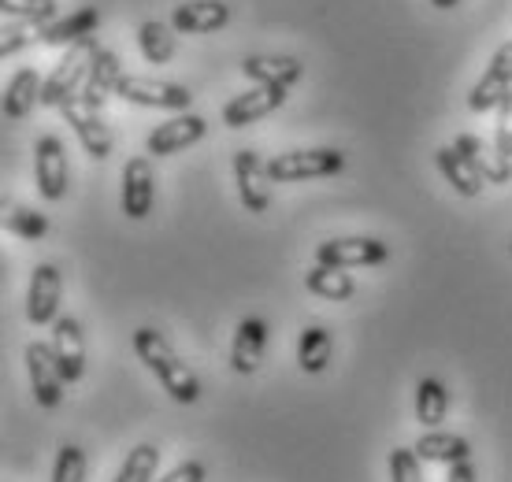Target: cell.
<instances>
[{
    "instance_id": "obj_21",
    "label": "cell",
    "mask_w": 512,
    "mask_h": 482,
    "mask_svg": "<svg viewBox=\"0 0 512 482\" xmlns=\"http://www.w3.org/2000/svg\"><path fill=\"white\" fill-rule=\"evenodd\" d=\"M41 75L38 67H19L12 78H8V89H4V119L8 123H23L26 115L34 112V104H41Z\"/></svg>"
},
{
    "instance_id": "obj_36",
    "label": "cell",
    "mask_w": 512,
    "mask_h": 482,
    "mask_svg": "<svg viewBox=\"0 0 512 482\" xmlns=\"http://www.w3.org/2000/svg\"><path fill=\"white\" fill-rule=\"evenodd\" d=\"M446 482H475V468H472V460H461V464H449Z\"/></svg>"
},
{
    "instance_id": "obj_33",
    "label": "cell",
    "mask_w": 512,
    "mask_h": 482,
    "mask_svg": "<svg viewBox=\"0 0 512 482\" xmlns=\"http://www.w3.org/2000/svg\"><path fill=\"white\" fill-rule=\"evenodd\" d=\"M34 38H41L38 23H26V19H8V23H4V34H0V56H15V52H23Z\"/></svg>"
},
{
    "instance_id": "obj_8",
    "label": "cell",
    "mask_w": 512,
    "mask_h": 482,
    "mask_svg": "<svg viewBox=\"0 0 512 482\" xmlns=\"http://www.w3.org/2000/svg\"><path fill=\"white\" fill-rule=\"evenodd\" d=\"M34 182L45 201H64L67 182H71V167H67V149L56 134H45L34 145Z\"/></svg>"
},
{
    "instance_id": "obj_23",
    "label": "cell",
    "mask_w": 512,
    "mask_h": 482,
    "mask_svg": "<svg viewBox=\"0 0 512 482\" xmlns=\"http://www.w3.org/2000/svg\"><path fill=\"white\" fill-rule=\"evenodd\" d=\"M416 457L427 460V464H461V460H472V445L461 434H446V431H427L416 438Z\"/></svg>"
},
{
    "instance_id": "obj_24",
    "label": "cell",
    "mask_w": 512,
    "mask_h": 482,
    "mask_svg": "<svg viewBox=\"0 0 512 482\" xmlns=\"http://www.w3.org/2000/svg\"><path fill=\"white\" fill-rule=\"evenodd\" d=\"M305 290L323 297V301H349L357 293V282L346 267H331V264H316L308 267L305 275Z\"/></svg>"
},
{
    "instance_id": "obj_5",
    "label": "cell",
    "mask_w": 512,
    "mask_h": 482,
    "mask_svg": "<svg viewBox=\"0 0 512 482\" xmlns=\"http://www.w3.org/2000/svg\"><path fill=\"white\" fill-rule=\"evenodd\" d=\"M60 115H64L67 127L75 130L78 145L86 149V156H90V160H108V156H112V145H116V138H112L108 123H104L101 108H90L82 97H71V101L60 104Z\"/></svg>"
},
{
    "instance_id": "obj_11",
    "label": "cell",
    "mask_w": 512,
    "mask_h": 482,
    "mask_svg": "<svg viewBox=\"0 0 512 482\" xmlns=\"http://www.w3.org/2000/svg\"><path fill=\"white\" fill-rule=\"evenodd\" d=\"M509 93H512V41L494 52V60H490L487 71L479 75V82H475L472 93H468V108L479 115L498 112V104L505 101Z\"/></svg>"
},
{
    "instance_id": "obj_3",
    "label": "cell",
    "mask_w": 512,
    "mask_h": 482,
    "mask_svg": "<svg viewBox=\"0 0 512 482\" xmlns=\"http://www.w3.org/2000/svg\"><path fill=\"white\" fill-rule=\"evenodd\" d=\"M346 167V153L338 149H294L268 160L271 182H308V178H331Z\"/></svg>"
},
{
    "instance_id": "obj_38",
    "label": "cell",
    "mask_w": 512,
    "mask_h": 482,
    "mask_svg": "<svg viewBox=\"0 0 512 482\" xmlns=\"http://www.w3.org/2000/svg\"><path fill=\"white\" fill-rule=\"evenodd\" d=\"M509 249H512V245H509Z\"/></svg>"
},
{
    "instance_id": "obj_20",
    "label": "cell",
    "mask_w": 512,
    "mask_h": 482,
    "mask_svg": "<svg viewBox=\"0 0 512 482\" xmlns=\"http://www.w3.org/2000/svg\"><path fill=\"white\" fill-rule=\"evenodd\" d=\"M242 75L256 86H294L305 78V64L294 56H249L242 60Z\"/></svg>"
},
{
    "instance_id": "obj_6",
    "label": "cell",
    "mask_w": 512,
    "mask_h": 482,
    "mask_svg": "<svg viewBox=\"0 0 512 482\" xmlns=\"http://www.w3.org/2000/svg\"><path fill=\"white\" fill-rule=\"evenodd\" d=\"M26 375H30V390H34V401L41 408H60L64 401V371H60V360L52 353V342H30L26 345Z\"/></svg>"
},
{
    "instance_id": "obj_30",
    "label": "cell",
    "mask_w": 512,
    "mask_h": 482,
    "mask_svg": "<svg viewBox=\"0 0 512 482\" xmlns=\"http://www.w3.org/2000/svg\"><path fill=\"white\" fill-rule=\"evenodd\" d=\"M156 468H160V449L156 445H138L123 460L116 482H156Z\"/></svg>"
},
{
    "instance_id": "obj_16",
    "label": "cell",
    "mask_w": 512,
    "mask_h": 482,
    "mask_svg": "<svg viewBox=\"0 0 512 482\" xmlns=\"http://www.w3.org/2000/svg\"><path fill=\"white\" fill-rule=\"evenodd\" d=\"M231 23V8L223 0H186L171 12V26L179 34H216Z\"/></svg>"
},
{
    "instance_id": "obj_18",
    "label": "cell",
    "mask_w": 512,
    "mask_h": 482,
    "mask_svg": "<svg viewBox=\"0 0 512 482\" xmlns=\"http://www.w3.org/2000/svg\"><path fill=\"white\" fill-rule=\"evenodd\" d=\"M119 78H123V64H119V56L112 49H97L93 56L90 71H86V82H82V101L90 104V108H104L108 97H116V86Z\"/></svg>"
},
{
    "instance_id": "obj_2",
    "label": "cell",
    "mask_w": 512,
    "mask_h": 482,
    "mask_svg": "<svg viewBox=\"0 0 512 482\" xmlns=\"http://www.w3.org/2000/svg\"><path fill=\"white\" fill-rule=\"evenodd\" d=\"M97 49H101L97 38L67 49V56L52 67V75L45 78V86H41V108H60L64 101H71V97L82 93V82H86V71H90Z\"/></svg>"
},
{
    "instance_id": "obj_37",
    "label": "cell",
    "mask_w": 512,
    "mask_h": 482,
    "mask_svg": "<svg viewBox=\"0 0 512 482\" xmlns=\"http://www.w3.org/2000/svg\"><path fill=\"white\" fill-rule=\"evenodd\" d=\"M431 4H435V8H442V12H449V8H457L461 0H431Z\"/></svg>"
},
{
    "instance_id": "obj_14",
    "label": "cell",
    "mask_w": 512,
    "mask_h": 482,
    "mask_svg": "<svg viewBox=\"0 0 512 482\" xmlns=\"http://www.w3.org/2000/svg\"><path fill=\"white\" fill-rule=\"evenodd\" d=\"M156 204V171L149 156H134L123 167V216L127 219H145Z\"/></svg>"
},
{
    "instance_id": "obj_34",
    "label": "cell",
    "mask_w": 512,
    "mask_h": 482,
    "mask_svg": "<svg viewBox=\"0 0 512 482\" xmlns=\"http://www.w3.org/2000/svg\"><path fill=\"white\" fill-rule=\"evenodd\" d=\"M390 482H423V468L416 449H394L390 453Z\"/></svg>"
},
{
    "instance_id": "obj_32",
    "label": "cell",
    "mask_w": 512,
    "mask_h": 482,
    "mask_svg": "<svg viewBox=\"0 0 512 482\" xmlns=\"http://www.w3.org/2000/svg\"><path fill=\"white\" fill-rule=\"evenodd\" d=\"M52 482H86V453L78 445H60L52 464Z\"/></svg>"
},
{
    "instance_id": "obj_17",
    "label": "cell",
    "mask_w": 512,
    "mask_h": 482,
    "mask_svg": "<svg viewBox=\"0 0 512 482\" xmlns=\"http://www.w3.org/2000/svg\"><path fill=\"white\" fill-rule=\"evenodd\" d=\"M264 349H268V323L264 319H242L234 330L231 342V368L238 375H253L264 364Z\"/></svg>"
},
{
    "instance_id": "obj_19",
    "label": "cell",
    "mask_w": 512,
    "mask_h": 482,
    "mask_svg": "<svg viewBox=\"0 0 512 482\" xmlns=\"http://www.w3.org/2000/svg\"><path fill=\"white\" fill-rule=\"evenodd\" d=\"M97 26H101V12H97V8H78V12L56 19V23L41 26L38 41H45L52 49H71V45L90 41L93 34H97Z\"/></svg>"
},
{
    "instance_id": "obj_13",
    "label": "cell",
    "mask_w": 512,
    "mask_h": 482,
    "mask_svg": "<svg viewBox=\"0 0 512 482\" xmlns=\"http://www.w3.org/2000/svg\"><path fill=\"white\" fill-rule=\"evenodd\" d=\"M205 134H208V123L201 119V115L179 112L175 119L160 123V127L145 138V153H149V156H175V153H182V149L197 145Z\"/></svg>"
},
{
    "instance_id": "obj_35",
    "label": "cell",
    "mask_w": 512,
    "mask_h": 482,
    "mask_svg": "<svg viewBox=\"0 0 512 482\" xmlns=\"http://www.w3.org/2000/svg\"><path fill=\"white\" fill-rule=\"evenodd\" d=\"M208 479V468L201 464V460H186V464H179V468H171L164 475V479L156 482H205Z\"/></svg>"
},
{
    "instance_id": "obj_12",
    "label": "cell",
    "mask_w": 512,
    "mask_h": 482,
    "mask_svg": "<svg viewBox=\"0 0 512 482\" xmlns=\"http://www.w3.org/2000/svg\"><path fill=\"white\" fill-rule=\"evenodd\" d=\"M282 104H286V86L245 89V93H238L234 101L223 104V127H231V130L253 127V123H260L264 115L279 112Z\"/></svg>"
},
{
    "instance_id": "obj_15",
    "label": "cell",
    "mask_w": 512,
    "mask_h": 482,
    "mask_svg": "<svg viewBox=\"0 0 512 482\" xmlns=\"http://www.w3.org/2000/svg\"><path fill=\"white\" fill-rule=\"evenodd\" d=\"M52 353L60 360L67 386L86 375V334H82L75 316H60L52 323Z\"/></svg>"
},
{
    "instance_id": "obj_4",
    "label": "cell",
    "mask_w": 512,
    "mask_h": 482,
    "mask_svg": "<svg viewBox=\"0 0 512 482\" xmlns=\"http://www.w3.org/2000/svg\"><path fill=\"white\" fill-rule=\"evenodd\" d=\"M116 97L138 108H160V112H186L193 93L179 82H164V78H145V75H123L116 86Z\"/></svg>"
},
{
    "instance_id": "obj_29",
    "label": "cell",
    "mask_w": 512,
    "mask_h": 482,
    "mask_svg": "<svg viewBox=\"0 0 512 482\" xmlns=\"http://www.w3.org/2000/svg\"><path fill=\"white\" fill-rule=\"evenodd\" d=\"M4 230L23 241H41L49 234V219L34 208H26V204L4 201Z\"/></svg>"
},
{
    "instance_id": "obj_22",
    "label": "cell",
    "mask_w": 512,
    "mask_h": 482,
    "mask_svg": "<svg viewBox=\"0 0 512 482\" xmlns=\"http://www.w3.org/2000/svg\"><path fill=\"white\" fill-rule=\"evenodd\" d=\"M435 164H438V171H442V178H446L461 197H479L483 186H487V178L468 164V156H464L457 145H442L435 153Z\"/></svg>"
},
{
    "instance_id": "obj_10",
    "label": "cell",
    "mask_w": 512,
    "mask_h": 482,
    "mask_svg": "<svg viewBox=\"0 0 512 482\" xmlns=\"http://www.w3.org/2000/svg\"><path fill=\"white\" fill-rule=\"evenodd\" d=\"M60 297H64V275L56 264H38L26 290V319L34 327H49L60 319Z\"/></svg>"
},
{
    "instance_id": "obj_25",
    "label": "cell",
    "mask_w": 512,
    "mask_h": 482,
    "mask_svg": "<svg viewBox=\"0 0 512 482\" xmlns=\"http://www.w3.org/2000/svg\"><path fill=\"white\" fill-rule=\"evenodd\" d=\"M331 356H334V334L331 330L320 327V323H312V327L301 330V342H297V364H301V371L320 375V371H327Z\"/></svg>"
},
{
    "instance_id": "obj_7",
    "label": "cell",
    "mask_w": 512,
    "mask_h": 482,
    "mask_svg": "<svg viewBox=\"0 0 512 482\" xmlns=\"http://www.w3.org/2000/svg\"><path fill=\"white\" fill-rule=\"evenodd\" d=\"M234 182H238V197H242L245 212L264 216L271 208L268 160H260L256 149H238V153H234Z\"/></svg>"
},
{
    "instance_id": "obj_28",
    "label": "cell",
    "mask_w": 512,
    "mask_h": 482,
    "mask_svg": "<svg viewBox=\"0 0 512 482\" xmlns=\"http://www.w3.org/2000/svg\"><path fill=\"white\" fill-rule=\"evenodd\" d=\"M449 416V390L442 386V379H420L416 386V419L423 427H442V419Z\"/></svg>"
},
{
    "instance_id": "obj_27",
    "label": "cell",
    "mask_w": 512,
    "mask_h": 482,
    "mask_svg": "<svg viewBox=\"0 0 512 482\" xmlns=\"http://www.w3.org/2000/svg\"><path fill=\"white\" fill-rule=\"evenodd\" d=\"M175 26L171 23H156V19H145L138 26V49L145 56V64H171L175 60Z\"/></svg>"
},
{
    "instance_id": "obj_9",
    "label": "cell",
    "mask_w": 512,
    "mask_h": 482,
    "mask_svg": "<svg viewBox=\"0 0 512 482\" xmlns=\"http://www.w3.org/2000/svg\"><path fill=\"white\" fill-rule=\"evenodd\" d=\"M390 260V245L379 238H331L316 245V264L331 267H379Z\"/></svg>"
},
{
    "instance_id": "obj_26",
    "label": "cell",
    "mask_w": 512,
    "mask_h": 482,
    "mask_svg": "<svg viewBox=\"0 0 512 482\" xmlns=\"http://www.w3.org/2000/svg\"><path fill=\"white\" fill-rule=\"evenodd\" d=\"M457 149L468 156V164L487 178V182H509L512 178V167L505 164V160L498 156V149H490L483 138H475V134H461V138H457Z\"/></svg>"
},
{
    "instance_id": "obj_1",
    "label": "cell",
    "mask_w": 512,
    "mask_h": 482,
    "mask_svg": "<svg viewBox=\"0 0 512 482\" xmlns=\"http://www.w3.org/2000/svg\"><path fill=\"white\" fill-rule=\"evenodd\" d=\"M134 353H138L141 364L160 379V386L167 390L171 401L193 405V401L201 397V379H197L190 364L171 349V342H167L160 330H153V327L134 330Z\"/></svg>"
},
{
    "instance_id": "obj_31",
    "label": "cell",
    "mask_w": 512,
    "mask_h": 482,
    "mask_svg": "<svg viewBox=\"0 0 512 482\" xmlns=\"http://www.w3.org/2000/svg\"><path fill=\"white\" fill-rule=\"evenodd\" d=\"M0 8L8 19H26V23H38V26H49L56 23V0H0Z\"/></svg>"
}]
</instances>
